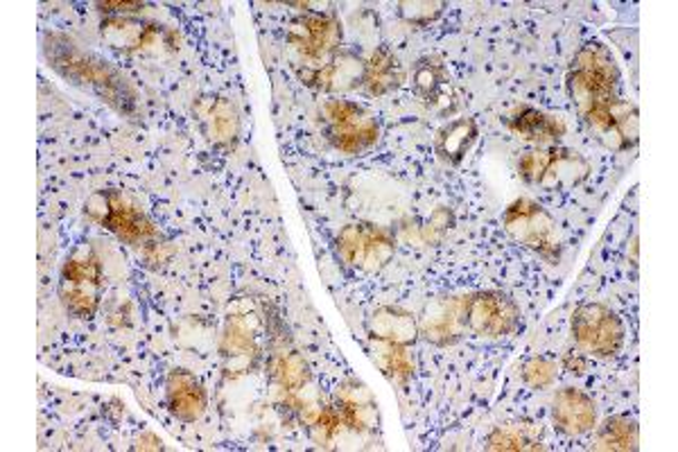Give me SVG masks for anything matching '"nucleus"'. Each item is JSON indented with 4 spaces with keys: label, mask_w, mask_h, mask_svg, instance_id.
<instances>
[{
    "label": "nucleus",
    "mask_w": 678,
    "mask_h": 452,
    "mask_svg": "<svg viewBox=\"0 0 678 452\" xmlns=\"http://www.w3.org/2000/svg\"><path fill=\"white\" fill-rule=\"evenodd\" d=\"M43 54L50 69L57 71L63 80L98 96L118 113L136 115L139 96H136L127 78L102 57L80 48V43L63 34H48L43 41Z\"/></svg>",
    "instance_id": "1"
},
{
    "label": "nucleus",
    "mask_w": 678,
    "mask_h": 452,
    "mask_svg": "<svg viewBox=\"0 0 678 452\" xmlns=\"http://www.w3.org/2000/svg\"><path fill=\"white\" fill-rule=\"evenodd\" d=\"M618 87L620 73L616 61L601 46L590 43L577 52L568 76V89L579 111L595 102L618 98Z\"/></svg>",
    "instance_id": "2"
},
{
    "label": "nucleus",
    "mask_w": 678,
    "mask_h": 452,
    "mask_svg": "<svg viewBox=\"0 0 678 452\" xmlns=\"http://www.w3.org/2000/svg\"><path fill=\"white\" fill-rule=\"evenodd\" d=\"M84 213L131 247H159L157 240L161 235L157 227L141 209L127 202L118 190L96 192L87 200Z\"/></svg>",
    "instance_id": "3"
},
{
    "label": "nucleus",
    "mask_w": 678,
    "mask_h": 452,
    "mask_svg": "<svg viewBox=\"0 0 678 452\" xmlns=\"http://www.w3.org/2000/svg\"><path fill=\"white\" fill-rule=\"evenodd\" d=\"M100 290H102L100 258L87 247L76 249L66 258V263L61 268L59 297L63 308L73 317L91 319L100 303Z\"/></svg>",
    "instance_id": "4"
},
{
    "label": "nucleus",
    "mask_w": 678,
    "mask_h": 452,
    "mask_svg": "<svg viewBox=\"0 0 678 452\" xmlns=\"http://www.w3.org/2000/svg\"><path fill=\"white\" fill-rule=\"evenodd\" d=\"M502 222L514 240L536 251L546 261H559L561 235L555 218L531 200H516L502 215Z\"/></svg>",
    "instance_id": "5"
},
{
    "label": "nucleus",
    "mask_w": 678,
    "mask_h": 452,
    "mask_svg": "<svg viewBox=\"0 0 678 452\" xmlns=\"http://www.w3.org/2000/svg\"><path fill=\"white\" fill-rule=\"evenodd\" d=\"M323 122L328 141L345 154H360L371 148L378 137L380 127L376 118L360 104L347 100H330L323 107Z\"/></svg>",
    "instance_id": "6"
},
{
    "label": "nucleus",
    "mask_w": 678,
    "mask_h": 452,
    "mask_svg": "<svg viewBox=\"0 0 678 452\" xmlns=\"http://www.w3.org/2000/svg\"><path fill=\"white\" fill-rule=\"evenodd\" d=\"M518 172L527 183L559 190L581 183L588 174V161L579 152L564 148L534 150L520 159Z\"/></svg>",
    "instance_id": "7"
},
{
    "label": "nucleus",
    "mask_w": 678,
    "mask_h": 452,
    "mask_svg": "<svg viewBox=\"0 0 678 452\" xmlns=\"http://www.w3.org/2000/svg\"><path fill=\"white\" fill-rule=\"evenodd\" d=\"M572 335L577 344L595 358H614L625 342L620 317L599 303L581 305L572 317Z\"/></svg>",
    "instance_id": "8"
},
{
    "label": "nucleus",
    "mask_w": 678,
    "mask_h": 452,
    "mask_svg": "<svg viewBox=\"0 0 678 452\" xmlns=\"http://www.w3.org/2000/svg\"><path fill=\"white\" fill-rule=\"evenodd\" d=\"M584 122L590 132L614 150H627L638 141V111L634 104L614 98L606 102H595L581 111Z\"/></svg>",
    "instance_id": "9"
},
{
    "label": "nucleus",
    "mask_w": 678,
    "mask_h": 452,
    "mask_svg": "<svg viewBox=\"0 0 678 452\" xmlns=\"http://www.w3.org/2000/svg\"><path fill=\"white\" fill-rule=\"evenodd\" d=\"M461 299L466 331L480 338H502L516 331L520 310L509 297L500 292H478Z\"/></svg>",
    "instance_id": "10"
},
{
    "label": "nucleus",
    "mask_w": 678,
    "mask_h": 452,
    "mask_svg": "<svg viewBox=\"0 0 678 452\" xmlns=\"http://www.w3.org/2000/svg\"><path fill=\"white\" fill-rule=\"evenodd\" d=\"M339 255L358 270L378 272L393 255V240L373 224H349L337 238Z\"/></svg>",
    "instance_id": "11"
},
{
    "label": "nucleus",
    "mask_w": 678,
    "mask_h": 452,
    "mask_svg": "<svg viewBox=\"0 0 678 452\" xmlns=\"http://www.w3.org/2000/svg\"><path fill=\"white\" fill-rule=\"evenodd\" d=\"M290 43L310 61H328L342 41V28L330 14H306L292 21Z\"/></svg>",
    "instance_id": "12"
},
{
    "label": "nucleus",
    "mask_w": 678,
    "mask_h": 452,
    "mask_svg": "<svg viewBox=\"0 0 678 452\" xmlns=\"http://www.w3.org/2000/svg\"><path fill=\"white\" fill-rule=\"evenodd\" d=\"M367 63L353 54H332L321 67H306L299 71L303 84L319 91H349L365 84Z\"/></svg>",
    "instance_id": "13"
},
{
    "label": "nucleus",
    "mask_w": 678,
    "mask_h": 452,
    "mask_svg": "<svg viewBox=\"0 0 678 452\" xmlns=\"http://www.w3.org/2000/svg\"><path fill=\"white\" fill-rule=\"evenodd\" d=\"M466 331V319H463V299L457 297H443L432 301L426 308L423 321L419 327V333L426 335L432 344L448 346L455 344Z\"/></svg>",
    "instance_id": "14"
},
{
    "label": "nucleus",
    "mask_w": 678,
    "mask_h": 452,
    "mask_svg": "<svg viewBox=\"0 0 678 452\" xmlns=\"http://www.w3.org/2000/svg\"><path fill=\"white\" fill-rule=\"evenodd\" d=\"M166 399L170 412L183 423H192L207 412V392H203L201 382L183 369H175L168 375Z\"/></svg>",
    "instance_id": "15"
},
{
    "label": "nucleus",
    "mask_w": 678,
    "mask_h": 452,
    "mask_svg": "<svg viewBox=\"0 0 678 452\" xmlns=\"http://www.w3.org/2000/svg\"><path fill=\"white\" fill-rule=\"evenodd\" d=\"M552 419H555L557 428L570 436L586 434L597 423L595 403L584 392L572 390V386H566V390H561L555 396Z\"/></svg>",
    "instance_id": "16"
},
{
    "label": "nucleus",
    "mask_w": 678,
    "mask_h": 452,
    "mask_svg": "<svg viewBox=\"0 0 678 452\" xmlns=\"http://www.w3.org/2000/svg\"><path fill=\"white\" fill-rule=\"evenodd\" d=\"M199 120L203 132H207L209 141H213L216 145H233L238 141L240 134V118L236 107L225 100V98H213L203 102V107H199Z\"/></svg>",
    "instance_id": "17"
},
{
    "label": "nucleus",
    "mask_w": 678,
    "mask_h": 452,
    "mask_svg": "<svg viewBox=\"0 0 678 452\" xmlns=\"http://www.w3.org/2000/svg\"><path fill=\"white\" fill-rule=\"evenodd\" d=\"M159 32V26L136 21L129 17H111L102 23V39H107L111 48L122 52H133L152 46Z\"/></svg>",
    "instance_id": "18"
},
{
    "label": "nucleus",
    "mask_w": 678,
    "mask_h": 452,
    "mask_svg": "<svg viewBox=\"0 0 678 452\" xmlns=\"http://www.w3.org/2000/svg\"><path fill=\"white\" fill-rule=\"evenodd\" d=\"M369 331L380 342L410 346L417 342L419 324L410 312L400 308H378L369 319Z\"/></svg>",
    "instance_id": "19"
},
{
    "label": "nucleus",
    "mask_w": 678,
    "mask_h": 452,
    "mask_svg": "<svg viewBox=\"0 0 678 452\" xmlns=\"http://www.w3.org/2000/svg\"><path fill=\"white\" fill-rule=\"evenodd\" d=\"M405 80V71L400 67L398 57L389 50V48H378L369 63H367V73H365V89L371 96H385L393 89H398Z\"/></svg>",
    "instance_id": "20"
},
{
    "label": "nucleus",
    "mask_w": 678,
    "mask_h": 452,
    "mask_svg": "<svg viewBox=\"0 0 678 452\" xmlns=\"http://www.w3.org/2000/svg\"><path fill=\"white\" fill-rule=\"evenodd\" d=\"M509 124L516 134L536 143H555L566 134V124L561 120L536 109L516 111Z\"/></svg>",
    "instance_id": "21"
},
{
    "label": "nucleus",
    "mask_w": 678,
    "mask_h": 452,
    "mask_svg": "<svg viewBox=\"0 0 678 452\" xmlns=\"http://www.w3.org/2000/svg\"><path fill=\"white\" fill-rule=\"evenodd\" d=\"M478 141V124L472 118H461L448 122L437 137V152L443 161L457 165L466 157V152Z\"/></svg>",
    "instance_id": "22"
},
{
    "label": "nucleus",
    "mask_w": 678,
    "mask_h": 452,
    "mask_svg": "<svg viewBox=\"0 0 678 452\" xmlns=\"http://www.w3.org/2000/svg\"><path fill=\"white\" fill-rule=\"evenodd\" d=\"M415 87L432 107L448 109V104H452L450 78L441 63H437L432 59L419 61V67L415 71Z\"/></svg>",
    "instance_id": "23"
},
{
    "label": "nucleus",
    "mask_w": 678,
    "mask_h": 452,
    "mask_svg": "<svg viewBox=\"0 0 678 452\" xmlns=\"http://www.w3.org/2000/svg\"><path fill=\"white\" fill-rule=\"evenodd\" d=\"M595 450H638V425L629 416H610L597 432Z\"/></svg>",
    "instance_id": "24"
},
{
    "label": "nucleus",
    "mask_w": 678,
    "mask_h": 452,
    "mask_svg": "<svg viewBox=\"0 0 678 452\" xmlns=\"http://www.w3.org/2000/svg\"><path fill=\"white\" fill-rule=\"evenodd\" d=\"M373 358H376L378 366L382 369V373L393 382L402 384V382L410 380L412 373H415V358H412L410 351H407V346L376 340Z\"/></svg>",
    "instance_id": "25"
},
{
    "label": "nucleus",
    "mask_w": 678,
    "mask_h": 452,
    "mask_svg": "<svg viewBox=\"0 0 678 452\" xmlns=\"http://www.w3.org/2000/svg\"><path fill=\"white\" fill-rule=\"evenodd\" d=\"M489 450H540L542 445L527 430V425H505L489 434Z\"/></svg>",
    "instance_id": "26"
},
{
    "label": "nucleus",
    "mask_w": 678,
    "mask_h": 452,
    "mask_svg": "<svg viewBox=\"0 0 678 452\" xmlns=\"http://www.w3.org/2000/svg\"><path fill=\"white\" fill-rule=\"evenodd\" d=\"M271 369H275L277 380L283 386H288V390H301V386L310 378L306 360L301 355H297V353H288V355L283 353V355L275 358V362H271Z\"/></svg>",
    "instance_id": "27"
},
{
    "label": "nucleus",
    "mask_w": 678,
    "mask_h": 452,
    "mask_svg": "<svg viewBox=\"0 0 678 452\" xmlns=\"http://www.w3.org/2000/svg\"><path fill=\"white\" fill-rule=\"evenodd\" d=\"M337 410L342 414V423L356 432H365L376 428L378 412L373 401L371 403H353V401H337Z\"/></svg>",
    "instance_id": "28"
},
{
    "label": "nucleus",
    "mask_w": 678,
    "mask_h": 452,
    "mask_svg": "<svg viewBox=\"0 0 678 452\" xmlns=\"http://www.w3.org/2000/svg\"><path fill=\"white\" fill-rule=\"evenodd\" d=\"M222 351H225L227 358H247V355L256 353L253 335L240 319L229 321L227 333H225V342H222Z\"/></svg>",
    "instance_id": "29"
},
{
    "label": "nucleus",
    "mask_w": 678,
    "mask_h": 452,
    "mask_svg": "<svg viewBox=\"0 0 678 452\" xmlns=\"http://www.w3.org/2000/svg\"><path fill=\"white\" fill-rule=\"evenodd\" d=\"M443 10V3H430V0H415V3H398V14L415 26H428Z\"/></svg>",
    "instance_id": "30"
},
{
    "label": "nucleus",
    "mask_w": 678,
    "mask_h": 452,
    "mask_svg": "<svg viewBox=\"0 0 678 452\" xmlns=\"http://www.w3.org/2000/svg\"><path fill=\"white\" fill-rule=\"evenodd\" d=\"M557 375V364L548 358H531L527 360V364L522 366V378L529 386H536V390H542V386L552 384Z\"/></svg>",
    "instance_id": "31"
},
{
    "label": "nucleus",
    "mask_w": 678,
    "mask_h": 452,
    "mask_svg": "<svg viewBox=\"0 0 678 452\" xmlns=\"http://www.w3.org/2000/svg\"><path fill=\"white\" fill-rule=\"evenodd\" d=\"M342 414H339L337 408H323L317 419L312 421V432L319 441H328L335 436V432L342 428Z\"/></svg>",
    "instance_id": "32"
},
{
    "label": "nucleus",
    "mask_w": 678,
    "mask_h": 452,
    "mask_svg": "<svg viewBox=\"0 0 678 452\" xmlns=\"http://www.w3.org/2000/svg\"><path fill=\"white\" fill-rule=\"evenodd\" d=\"M96 8L104 14H116V17H124V14L143 10L141 3H98Z\"/></svg>",
    "instance_id": "33"
},
{
    "label": "nucleus",
    "mask_w": 678,
    "mask_h": 452,
    "mask_svg": "<svg viewBox=\"0 0 678 452\" xmlns=\"http://www.w3.org/2000/svg\"><path fill=\"white\" fill-rule=\"evenodd\" d=\"M564 364H566L568 371H572V373H577V375H581V373L586 371V366H588V362H586V358H584L581 353H568L566 360H564Z\"/></svg>",
    "instance_id": "34"
}]
</instances>
